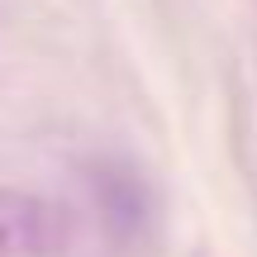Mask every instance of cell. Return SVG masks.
Returning a JSON list of instances; mask_svg holds the SVG:
<instances>
[{"instance_id": "2", "label": "cell", "mask_w": 257, "mask_h": 257, "mask_svg": "<svg viewBox=\"0 0 257 257\" xmlns=\"http://www.w3.org/2000/svg\"><path fill=\"white\" fill-rule=\"evenodd\" d=\"M91 195H95V205H100L110 233H114V238H124V243L143 238V229L153 224V210H157V205H153V191H148L143 172L128 167V162H95Z\"/></svg>"}, {"instance_id": "1", "label": "cell", "mask_w": 257, "mask_h": 257, "mask_svg": "<svg viewBox=\"0 0 257 257\" xmlns=\"http://www.w3.org/2000/svg\"><path fill=\"white\" fill-rule=\"evenodd\" d=\"M67 238L72 224L53 200L0 186V257H57Z\"/></svg>"}]
</instances>
